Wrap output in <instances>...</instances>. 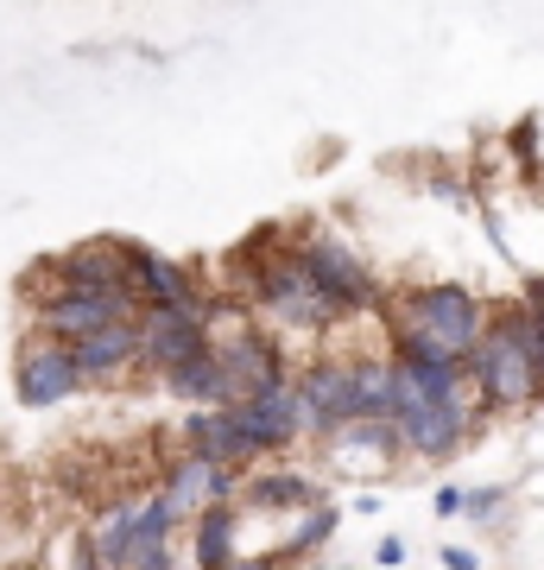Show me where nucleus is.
Returning a JSON list of instances; mask_svg holds the SVG:
<instances>
[{"mask_svg":"<svg viewBox=\"0 0 544 570\" xmlns=\"http://www.w3.org/2000/svg\"><path fill=\"white\" fill-rule=\"evenodd\" d=\"M228 425H235L241 463H254V456H273V450L310 438V425H304V400H298V381H285V387L260 393V400H235V406H228Z\"/></svg>","mask_w":544,"mask_h":570,"instance_id":"obj_7","label":"nucleus"},{"mask_svg":"<svg viewBox=\"0 0 544 570\" xmlns=\"http://www.w3.org/2000/svg\"><path fill=\"white\" fill-rule=\"evenodd\" d=\"M475 412H482L475 400H424L399 367H393V431H399L405 456H418V463H449V456L468 444Z\"/></svg>","mask_w":544,"mask_h":570,"instance_id":"obj_3","label":"nucleus"},{"mask_svg":"<svg viewBox=\"0 0 544 570\" xmlns=\"http://www.w3.org/2000/svg\"><path fill=\"white\" fill-rule=\"evenodd\" d=\"M468 387H475L482 412H525L544 400V381L532 367V348H525L520 324H513V305L501 317H487V336L468 355Z\"/></svg>","mask_w":544,"mask_h":570,"instance_id":"obj_1","label":"nucleus"},{"mask_svg":"<svg viewBox=\"0 0 544 570\" xmlns=\"http://www.w3.org/2000/svg\"><path fill=\"white\" fill-rule=\"evenodd\" d=\"M216 348H222V362H228V387H235V400H260V393L298 381V374H291V355L254 324H241L228 343H216Z\"/></svg>","mask_w":544,"mask_h":570,"instance_id":"obj_12","label":"nucleus"},{"mask_svg":"<svg viewBox=\"0 0 544 570\" xmlns=\"http://www.w3.org/2000/svg\"><path fill=\"white\" fill-rule=\"evenodd\" d=\"M241 564V513L209 508L190 520V570H235Z\"/></svg>","mask_w":544,"mask_h":570,"instance_id":"obj_19","label":"nucleus"},{"mask_svg":"<svg viewBox=\"0 0 544 570\" xmlns=\"http://www.w3.org/2000/svg\"><path fill=\"white\" fill-rule=\"evenodd\" d=\"M127 292L140 298V311H165V305H197V273L178 261H165V254H152V247L133 242V254H127Z\"/></svg>","mask_w":544,"mask_h":570,"instance_id":"obj_15","label":"nucleus"},{"mask_svg":"<svg viewBox=\"0 0 544 570\" xmlns=\"http://www.w3.org/2000/svg\"><path fill=\"white\" fill-rule=\"evenodd\" d=\"M336 527H343V508H329V501H323V508H304V527H291V539H285L273 558H310L317 546L336 539Z\"/></svg>","mask_w":544,"mask_h":570,"instance_id":"obj_22","label":"nucleus"},{"mask_svg":"<svg viewBox=\"0 0 544 570\" xmlns=\"http://www.w3.org/2000/svg\"><path fill=\"white\" fill-rule=\"evenodd\" d=\"M298 400L310 438H336L343 425H362V400H355V362H304L298 367Z\"/></svg>","mask_w":544,"mask_h":570,"instance_id":"obj_10","label":"nucleus"},{"mask_svg":"<svg viewBox=\"0 0 544 570\" xmlns=\"http://www.w3.org/2000/svg\"><path fill=\"white\" fill-rule=\"evenodd\" d=\"M323 444H329V456L348 475H367V469H386L399 456V431H393V419H362V425H343L336 438H323Z\"/></svg>","mask_w":544,"mask_h":570,"instance_id":"obj_18","label":"nucleus"},{"mask_svg":"<svg viewBox=\"0 0 544 570\" xmlns=\"http://www.w3.org/2000/svg\"><path fill=\"white\" fill-rule=\"evenodd\" d=\"M77 387H82V367H77V348H70V343L39 336V343L20 348V362H13V393H20L26 412L63 406Z\"/></svg>","mask_w":544,"mask_h":570,"instance_id":"obj_11","label":"nucleus"},{"mask_svg":"<svg viewBox=\"0 0 544 570\" xmlns=\"http://www.w3.org/2000/svg\"><path fill=\"white\" fill-rule=\"evenodd\" d=\"M444 570H482V558L468 546H444Z\"/></svg>","mask_w":544,"mask_h":570,"instance_id":"obj_27","label":"nucleus"},{"mask_svg":"<svg viewBox=\"0 0 544 570\" xmlns=\"http://www.w3.org/2000/svg\"><path fill=\"white\" fill-rule=\"evenodd\" d=\"M165 508L178 513V520H197L209 508H228L235 494H241V475L228 463H202V456H178V463L165 469Z\"/></svg>","mask_w":544,"mask_h":570,"instance_id":"obj_14","label":"nucleus"},{"mask_svg":"<svg viewBox=\"0 0 544 570\" xmlns=\"http://www.w3.org/2000/svg\"><path fill=\"white\" fill-rule=\"evenodd\" d=\"M133 317H140V298L133 292H77V285H58V279H51V292H44V305H39V330L51 343H70V348L108 324H133Z\"/></svg>","mask_w":544,"mask_h":570,"instance_id":"obj_5","label":"nucleus"},{"mask_svg":"<svg viewBox=\"0 0 544 570\" xmlns=\"http://www.w3.org/2000/svg\"><path fill=\"white\" fill-rule=\"evenodd\" d=\"M171 532H178V513L165 508V494H152V501H127V508H115L108 520H96V532H89V551H96L101 564L133 570L146 551H165V546H171Z\"/></svg>","mask_w":544,"mask_h":570,"instance_id":"obj_6","label":"nucleus"},{"mask_svg":"<svg viewBox=\"0 0 544 570\" xmlns=\"http://www.w3.org/2000/svg\"><path fill=\"white\" fill-rule=\"evenodd\" d=\"M437 513H444V520L468 513V489H437Z\"/></svg>","mask_w":544,"mask_h":570,"instance_id":"obj_26","label":"nucleus"},{"mask_svg":"<svg viewBox=\"0 0 544 570\" xmlns=\"http://www.w3.org/2000/svg\"><path fill=\"white\" fill-rule=\"evenodd\" d=\"M532 146H538V127H532V121H520V127H513V153H520L525 165H532Z\"/></svg>","mask_w":544,"mask_h":570,"instance_id":"obj_28","label":"nucleus"},{"mask_svg":"<svg viewBox=\"0 0 544 570\" xmlns=\"http://www.w3.org/2000/svg\"><path fill=\"white\" fill-rule=\"evenodd\" d=\"M216 348V317H209V298L197 305H165V311H140V367H159L171 374L178 362Z\"/></svg>","mask_w":544,"mask_h":570,"instance_id":"obj_8","label":"nucleus"},{"mask_svg":"<svg viewBox=\"0 0 544 570\" xmlns=\"http://www.w3.org/2000/svg\"><path fill=\"white\" fill-rule=\"evenodd\" d=\"M77 367H82V387L89 381H121L127 367H140V317L133 324H108L96 336L77 343Z\"/></svg>","mask_w":544,"mask_h":570,"instance_id":"obj_16","label":"nucleus"},{"mask_svg":"<svg viewBox=\"0 0 544 570\" xmlns=\"http://www.w3.org/2000/svg\"><path fill=\"white\" fill-rule=\"evenodd\" d=\"M513 324H520L525 348H532V367H538V381H544V311L520 298V305H513Z\"/></svg>","mask_w":544,"mask_h":570,"instance_id":"obj_23","label":"nucleus"},{"mask_svg":"<svg viewBox=\"0 0 544 570\" xmlns=\"http://www.w3.org/2000/svg\"><path fill=\"white\" fill-rule=\"evenodd\" d=\"M159 381H165V393H171V400H184V406H235L222 348H202V355L178 362L171 374H159Z\"/></svg>","mask_w":544,"mask_h":570,"instance_id":"obj_17","label":"nucleus"},{"mask_svg":"<svg viewBox=\"0 0 544 570\" xmlns=\"http://www.w3.org/2000/svg\"><path fill=\"white\" fill-rule=\"evenodd\" d=\"M304 247V266H310V279L343 305V317H355V311H380V285H374V273H367V261L355 254L348 242H336V235H310Z\"/></svg>","mask_w":544,"mask_h":570,"instance_id":"obj_9","label":"nucleus"},{"mask_svg":"<svg viewBox=\"0 0 544 570\" xmlns=\"http://www.w3.org/2000/svg\"><path fill=\"white\" fill-rule=\"evenodd\" d=\"M525 305H538V311H544V273H538V279H525Z\"/></svg>","mask_w":544,"mask_h":570,"instance_id":"obj_30","label":"nucleus"},{"mask_svg":"<svg viewBox=\"0 0 544 570\" xmlns=\"http://www.w3.org/2000/svg\"><path fill=\"white\" fill-rule=\"evenodd\" d=\"M501 501H506L501 489H475V494H468V520H487V513H501Z\"/></svg>","mask_w":544,"mask_h":570,"instance_id":"obj_25","label":"nucleus"},{"mask_svg":"<svg viewBox=\"0 0 544 570\" xmlns=\"http://www.w3.org/2000/svg\"><path fill=\"white\" fill-rule=\"evenodd\" d=\"M405 558H412V546H405V539H393V532L374 546V564H380V570H405Z\"/></svg>","mask_w":544,"mask_h":570,"instance_id":"obj_24","label":"nucleus"},{"mask_svg":"<svg viewBox=\"0 0 544 570\" xmlns=\"http://www.w3.org/2000/svg\"><path fill=\"white\" fill-rule=\"evenodd\" d=\"M235 570H279V558H241Z\"/></svg>","mask_w":544,"mask_h":570,"instance_id":"obj_31","label":"nucleus"},{"mask_svg":"<svg viewBox=\"0 0 544 570\" xmlns=\"http://www.w3.org/2000/svg\"><path fill=\"white\" fill-rule=\"evenodd\" d=\"M386 330H412V336H424V343H437L444 355L468 362V355H475V343L487 336V305L468 292V285H449V279L412 285V292H399V298H393Z\"/></svg>","mask_w":544,"mask_h":570,"instance_id":"obj_2","label":"nucleus"},{"mask_svg":"<svg viewBox=\"0 0 544 570\" xmlns=\"http://www.w3.org/2000/svg\"><path fill=\"white\" fill-rule=\"evenodd\" d=\"M133 570H178V558H171V546H165V551H146Z\"/></svg>","mask_w":544,"mask_h":570,"instance_id":"obj_29","label":"nucleus"},{"mask_svg":"<svg viewBox=\"0 0 544 570\" xmlns=\"http://www.w3.org/2000/svg\"><path fill=\"white\" fill-rule=\"evenodd\" d=\"M184 456H202V463H241V444H235V425H228V406H190L178 419Z\"/></svg>","mask_w":544,"mask_h":570,"instance_id":"obj_20","label":"nucleus"},{"mask_svg":"<svg viewBox=\"0 0 544 570\" xmlns=\"http://www.w3.org/2000/svg\"><path fill=\"white\" fill-rule=\"evenodd\" d=\"M127 254H133L127 235H96V242H77L70 254H51L39 266L77 292H127Z\"/></svg>","mask_w":544,"mask_h":570,"instance_id":"obj_13","label":"nucleus"},{"mask_svg":"<svg viewBox=\"0 0 544 570\" xmlns=\"http://www.w3.org/2000/svg\"><path fill=\"white\" fill-rule=\"evenodd\" d=\"M254 311L273 317L285 330H329L343 324V305L310 279V266H304V247H285L266 261V273L254 279Z\"/></svg>","mask_w":544,"mask_h":570,"instance_id":"obj_4","label":"nucleus"},{"mask_svg":"<svg viewBox=\"0 0 544 570\" xmlns=\"http://www.w3.org/2000/svg\"><path fill=\"white\" fill-rule=\"evenodd\" d=\"M247 508L254 513H298V508H323V489L298 469H273V475H254L247 482Z\"/></svg>","mask_w":544,"mask_h":570,"instance_id":"obj_21","label":"nucleus"}]
</instances>
